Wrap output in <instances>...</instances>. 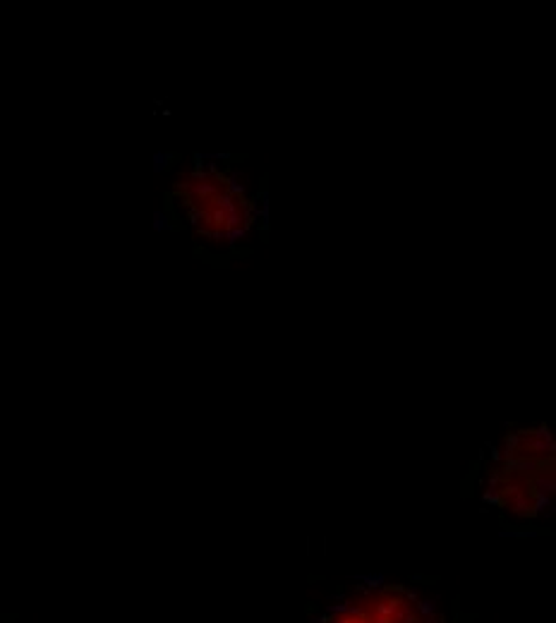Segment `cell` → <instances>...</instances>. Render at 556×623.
<instances>
[{
  "mask_svg": "<svg viewBox=\"0 0 556 623\" xmlns=\"http://www.w3.org/2000/svg\"><path fill=\"white\" fill-rule=\"evenodd\" d=\"M170 156H156V170H161V168H166V161H168Z\"/></svg>",
  "mask_w": 556,
  "mask_h": 623,
  "instance_id": "obj_1",
  "label": "cell"
}]
</instances>
